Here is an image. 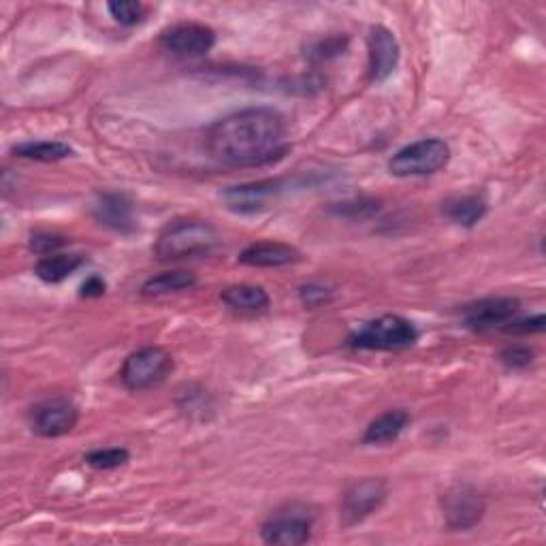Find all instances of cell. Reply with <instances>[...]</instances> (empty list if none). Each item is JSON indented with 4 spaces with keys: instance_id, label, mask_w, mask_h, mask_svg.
<instances>
[{
    "instance_id": "1",
    "label": "cell",
    "mask_w": 546,
    "mask_h": 546,
    "mask_svg": "<svg viewBox=\"0 0 546 546\" xmlns=\"http://www.w3.org/2000/svg\"><path fill=\"white\" fill-rule=\"evenodd\" d=\"M286 120L271 107H250L218 120L207 131V150L222 165H265L286 152Z\"/></svg>"
},
{
    "instance_id": "2",
    "label": "cell",
    "mask_w": 546,
    "mask_h": 546,
    "mask_svg": "<svg viewBox=\"0 0 546 546\" xmlns=\"http://www.w3.org/2000/svg\"><path fill=\"white\" fill-rule=\"evenodd\" d=\"M218 246V233L205 220H173L158 235L154 252L160 261L192 259L210 254Z\"/></svg>"
},
{
    "instance_id": "3",
    "label": "cell",
    "mask_w": 546,
    "mask_h": 546,
    "mask_svg": "<svg viewBox=\"0 0 546 546\" xmlns=\"http://www.w3.org/2000/svg\"><path fill=\"white\" fill-rule=\"evenodd\" d=\"M419 337V331L408 318L397 314H384L376 320H369L359 331L348 337V346L357 350H404L412 346Z\"/></svg>"
},
{
    "instance_id": "4",
    "label": "cell",
    "mask_w": 546,
    "mask_h": 546,
    "mask_svg": "<svg viewBox=\"0 0 546 546\" xmlns=\"http://www.w3.org/2000/svg\"><path fill=\"white\" fill-rule=\"evenodd\" d=\"M451 160V148L442 139H421L401 148L389 160V171L397 178H421L442 171Z\"/></svg>"
},
{
    "instance_id": "5",
    "label": "cell",
    "mask_w": 546,
    "mask_h": 546,
    "mask_svg": "<svg viewBox=\"0 0 546 546\" xmlns=\"http://www.w3.org/2000/svg\"><path fill=\"white\" fill-rule=\"evenodd\" d=\"M173 372V357L165 348L146 346L126 357L120 378L128 391H146L156 387Z\"/></svg>"
},
{
    "instance_id": "6",
    "label": "cell",
    "mask_w": 546,
    "mask_h": 546,
    "mask_svg": "<svg viewBox=\"0 0 546 546\" xmlns=\"http://www.w3.org/2000/svg\"><path fill=\"white\" fill-rule=\"evenodd\" d=\"M312 515L301 504H288L263 523L261 538L265 544L278 546H301L312 538Z\"/></svg>"
},
{
    "instance_id": "7",
    "label": "cell",
    "mask_w": 546,
    "mask_h": 546,
    "mask_svg": "<svg viewBox=\"0 0 546 546\" xmlns=\"http://www.w3.org/2000/svg\"><path fill=\"white\" fill-rule=\"evenodd\" d=\"M442 510L448 527L455 529V532H465V529H472L483 521L487 502L474 487L455 485L444 493Z\"/></svg>"
},
{
    "instance_id": "8",
    "label": "cell",
    "mask_w": 546,
    "mask_h": 546,
    "mask_svg": "<svg viewBox=\"0 0 546 546\" xmlns=\"http://www.w3.org/2000/svg\"><path fill=\"white\" fill-rule=\"evenodd\" d=\"M389 495L387 480L365 478L350 485L342 500V521L344 525H357L376 512Z\"/></svg>"
},
{
    "instance_id": "9",
    "label": "cell",
    "mask_w": 546,
    "mask_h": 546,
    "mask_svg": "<svg viewBox=\"0 0 546 546\" xmlns=\"http://www.w3.org/2000/svg\"><path fill=\"white\" fill-rule=\"evenodd\" d=\"M79 421V410L64 397L45 399L30 412V425L43 438H60L73 431Z\"/></svg>"
},
{
    "instance_id": "10",
    "label": "cell",
    "mask_w": 546,
    "mask_h": 546,
    "mask_svg": "<svg viewBox=\"0 0 546 546\" xmlns=\"http://www.w3.org/2000/svg\"><path fill=\"white\" fill-rule=\"evenodd\" d=\"M160 45L167 52L182 58H199L205 56L216 45V32L210 26L184 22L175 24L160 35Z\"/></svg>"
},
{
    "instance_id": "11",
    "label": "cell",
    "mask_w": 546,
    "mask_h": 546,
    "mask_svg": "<svg viewBox=\"0 0 546 546\" xmlns=\"http://www.w3.org/2000/svg\"><path fill=\"white\" fill-rule=\"evenodd\" d=\"M521 312V303L512 297H487L465 305L463 323L474 331L504 329Z\"/></svg>"
},
{
    "instance_id": "12",
    "label": "cell",
    "mask_w": 546,
    "mask_h": 546,
    "mask_svg": "<svg viewBox=\"0 0 546 546\" xmlns=\"http://www.w3.org/2000/svg\"><path fill=\"white\" fill-rule=\"evenodd\" d=\"M367 54H369V79L384 82L393 75L399 64V43L397 37L387 26H372L367 35Z\"/></svg>"
},
{
    "instance_id": "13",
    "label": "cell",
    "mask_w": 546,
    "mask_h": 546,
    "mask_svg": "<svg viewBox=\"0 0 546 546\" xmlns=\"http://www.w3.org/2000/svg\"><path fill=\"white\" fill-rule=\"evenodd\" d=\"M282 192L280 180H263V182H250L229 186L222 192V201L235 214H254L267 207L271 199H276Z\"/></svg>"
},
{
    "instance_id": "14",
    "label": "cell",
    "mask_w": 546,
    "mask_h": 546,
    "mask_svg": "<svg viewBox=\"0 0 546 546\" xmlns=\"http://www.w3.org/2000/svg\"><path fill=\"white\" fill-rule=\"evenodd\" d=\"M92 216L103 227L116 233L131 235L137 231L135 205L122 192H103V195L96 197V201L92 203Z\"/></svg>"
},
{
    "instance_id": "15",
    "label": "cell",
    "mask_w": 546,
    "mask_h": 546,
    "mask_svg": "<svg viewBox=\"0 0 546 546\" xmlns=\"http://www.w3.org/2000/svg\"><path fill=\"white\" fill-rule=\"evenodd\" d=\"M301 261V252L295 246L282 242H256L250 244L242 254L239 263L248 267H286Z\"/></svg>"
},
{
    "instance_id": "16",
    "label": "cell",
    "mask_w": 546,
    "mask_h": 546,
    "mask_svg": "<svg viewBox=\"0 0 546 546\" xmlns=\"http://www.w3.org/2000/svg\"><path fill=\"white\" fill-rule=\"evenodd\" d=\"M410 425V414L406 410H389L380 414L378 419L369 423L363 433V444L367 446H384L395 442L404 429Z\"/></svg>"
},
{
    "instance_id": "17",
    "label": "cell",
    "mask_w": 546,
    "mask_h": 546,
    "mask_svg": "<svg viewBox=\"0 0 546 546\" xmlns=\"http://www.w3.org/2000/svg\"><path fill=\"white\" fill-rule=\"evenodd\" d=\"M220 299L237 312H265L269 308V295L261 286L254 284H235L224 288Z\"/></svg>"
},
{
    "instance_id": "18",
    "label": "cell",
    "mask_w": 546,
    "mask_h": 546,
    "mask_svg": "<svg viewBox=\"0 0 546 546\" xmlns=\"http://www.w3.org/2000/svg\"><path fill=\"white\" fill-rule=\"evenodd\" d=\"M444 216L459 227L472 229L487 216V201L480 195H465L444 203Z\"/></svg>"
},
{
    "instance_id": "19",
    "label": "cell",
    "mask_w": 546,
    "mask_h": 546,
    "mask_svg": "<svg viewBox=\"0 0 546 546\" xmlns=\"http://www.w3.org/2000/svg\"><path fill=\"white\" fill-rule=\"evenodd\" d=\"M197 284L195 273L184 271V269H173V271H163L158 276H152L146 280V284L141 286V293L146 297H163L171 293H180L188 291Z\"/></svg>"
},
{
    "instance_id": "20",
    "label": "cell",
    "mask_w": 546,
    "mask_h": 546,
    "mask_svg": "<svg viewBox=\"0 0 546 546\" xmlns=\"http://www.w3.org/2000/svg\"><path fill=\"white\" fill-rule=\"evenodd\" d=\"M82 265H84V256L79 254H52V256H43L35 267V273L47 284H60Z\"/></svg>"
},
{
    "instance_id": "21",
    "label": "cell",
    "mask_w": 546,
    "mask_h": 546,
    "mask_svg": "<svg viewBox=\"0 0 546 546\" xmlns=\"http://www.w3.org/2000/svg\"><path fill=\"white\" fill-rule=\"evenodd\" d=\"M13 154L20 158L41 160V163H56V160L69 158L73 150L62 141H28V143H22V146H15Z\"/></svg>"
},
{
    "instance_id": "22",
    "label": "cell",
    "mask_w": 546,
    "mask_h": 546,
    "mask_svg": "<svg viewBox=\"0 0 546 546\" xmlns=\"http://www.w3.org/2000/svg\"><path fill=\"white\" fill-rule=\"evenodd\" d=\"M348 47V37L342 35H333V37H325V39H316L308 45V56L312 62H327L331 58H337L340 54L346 52Z\"/></svg>"
},
{
    "instance_id": "23",
    "label": "cell",
    "mask_w": 546,
    "mask_h": 546,
    "mask_svg": "<svg viewBox=\"0 0 546 546\" xmlns=\"http://www.w3.org/2000/svg\"><path fill=\"white\" fill-rule=\"evenodd\" d=\"M131 455H128L126 448H99V451H92L86 455V463L92 465L94 470H116L124 465Z\"/></svg>"
},
{
    "instance_id": "24",
    "label": "cell",
    "mask_w": 546,
    "mask_h": 546,
    "mask_svg": "<svg viewBox=\"0 0 546 546\" xmlns=\"http://www.w3.org/2000/svg\"><path fill=\"white\" fill-rule=\"evenodd\" d=\"M107 11L111 13V18H114L120 26H137L143 15H146V9H143L141 3H135V0H116V3H109Z\"/></svg>"
},
{
    "instance_id": "25",
    "label": "cell",
    "mask_w": 546,
    "mask_h": 546,
    "mask_svg": "<svg viewBox=\"0 0 546 546\" xmlns=\"http://www.w3.org/2000/svg\"><path fill=\"white\" fill-rule=\"evenodd\" d=\"M500 361L504 363L506 369H512V372H521V369H527L529 365L534 363V350L529 346H508L506 350H502Z\"/></svg>"
},
{
    "instance_id": "26",
    "label": "cell",
    "mask_w": 546,
    "mask_h": 546,
    "mask_svg": "<svg viewBox=\"0 0 546 546\" xmlns=\"http://www.w3.org/2000/svg\"><path fill=\"white\" fill-rule=\"evenodd\" d=\"M62 246H67V239L56 235V233H45V231H39V233H32L30 237V250L37 252L41 256H52V254H58V250Z\"/></svg>"
},
{
    "instance_id": "27",
    "label": "cell",
    "mask_w": 546,
    "mask_h": 546,
    "mask_svg": "<svg viewBox=\"0 0 546 546\" xmlns=\"http://www.w3.org/2000/svg\"><path fill=\"white\" fill-rule=\"evenodd\" d=\"M546 327V318L544 314H538V316H532V318H515L510 325L504 327L506 333H542Z\"/></svg>"
},
{
    "instance_id": "28",
    "label": "cell",
    "mask_w": 546,
    "mask_h": 546,
    "mask_svg": "<svg viewBox=\"0 0 546 546\" xmlns=\"http://www.w3.org/2000/svg\"><path fill=\"white\" fill-rule=\"evenodd\" d=\"M335 212L340 216H348V218H365L369 214L378 212V203H374V201H348V203H340V207H335Z\"/></svg>"
},
{
    "instance_id": "29",
    "label": "cell",
    "mask_w": 546,
    "mask_h": 546,
    "mask_svg": "<svg viewBox=\"0 0 546 546\" xmlns=\"http://www.w3.org/2000/svg\"><path fill=\"white\" fill-rule=\"evenodd\" d=\"M299 295H301V301H303L305 305H310V308H316V305L329 301V297H331L329 288H325V286H318V284L301 286Z\"/></svg>"
},
{
    "instance_id": "30",
    "label": "cell",
    "mask_w": 546,
    "mask_h": 546,
    "mask_svg": "<svg viewBox=\"0 0 546 546\" xmlns=\"http://www.w3.org/2000/svg\"><path fill=\"white\" fill-rule=\"evenodd\" d=\"M105 291H107L105 280H103L101 276H90V278L82 284V293H79V295L86 297V299H94V297H103Z\"/></svg>"
}]
</instances>
